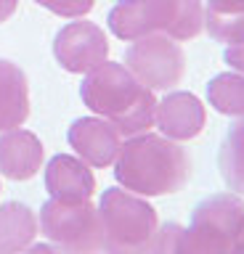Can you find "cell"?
<instances>
[{
  "mask_svg": "<svg viewBox=\"0 0 244 254\" xmlns=\"http://www.w3.org/2000/svg\"><path fill=\"white\" fill-rule=\"evenodd\" d=\"M45 190L61 201H85L96 190V178L82 159L56 154L45 167Z\"/></svg>",
  "mask_w": 244,
  "mask_h": 254,
  "instance_id": "obj_11",
  "label": "cell"
},
{
  "mask_svg": "<svg viewBox=\"0 0 244 254\" xmlns=\"http://www.w3.org/2000/svg\"><path fill=\"white\" fill-rule=\"evenodd\" d=\"M67 138H69V146L77 151V156L90 167H109L117 159L122 146L120 130L112 122L96 117L75 119Z\"/></svg>",
  "mask_w": 244,
  "mask_h": 254,
  "instance_id": "obj_9",
  "label": "cell"
},
{
  "mask_svg": "<svg viewBox=\"0 0 244 254\" xmlns=\"http://www.w3.org/2000/svg\"><path fill=\"white\" fill-rule=\"evenodd\" d=\"M37 236V217L27 204L0 206V254H21Z\"/></svg>",
  "mask_w": 244,
  "mask_h": 254,
  "instance_id": "obj_14",
  "label": "cell"
},
{
  "mask_svg": "<svg viewBox=\"0 0 244 254\" xmlns=\"http://www.w3.org/2000/svg\"><path fill=\"white\" fill-rule=\"evenodd\" d=\"M125 66L149 90H170L186 74V56L175 40L146 35L133 40V45L125 51Z\"/></svg>",
  "mask_w": 244,
  "mask_h": 254,
  "instance_id": "obj_7",
  "label": "cell"
},
{
  "mask_svg": "<svg viewBox=\"0 0 244 254\" xmlns=\"http://www.w3.org/2000/svg\"><path fill=\"white\" fill-rule=\"evenodd\" d=\"M114 178L125 190L144 198L178 193L191 178V159L178 140L141 132L120 146Z\"/></svg>",
  "mask_w": 244,
  "mask_h": 254,
  "instance_id": "obj_1",
  "label": "cell"
},
{
  "mask_svg": "<svg viewBox=\"0 0 244 254\" xmlns=\"http://www.w3.org/2000/svg\"><path fill=\"white\" fill-rule=\"evenodd\" d=\"M21 254H59V252L48 244H35V246H29V249H24Z\"/></svg>",
  "mask_w": 244,
  "mask_h": 254,
  "instance_id": "obj_21",
  "label": "cell"
},
{
  "mask_svg": "<svg viewBox=\"0 0 244 254\" xmlns=\"http://www.w3.org/2000/svg\"><path fill=\"white\" fill-rule=\"evenodd\" d=\"M16 3H19V0H0V24L13 16V11H16Z\"/></svg>",
  "mask_w": 244,
  "mask_h": 254,
  "instance_id": "obj_20",
  "label": "cell"
},
{
  "mask_svg": "<svg viewBox=\"0 0 244 254\" xmlns=\"http://www.w3.org/2000/svg\"><path fill=\"white\" fill-rule=\"evenodd\" d=\"M244 222V201L236 193L202 198L191 212V225L167 222L157 230L152 254H228Z\"/></svg>",
  "mask_w": 244,
  "mask_h": 254,
  "instance_id": "obj_3",
  "label": "cell"
},
{
  "mask_svg": "<svg viewBox=\"0 0 244 254\" xmlns=\"http://www.w3.org/2000/svg\"><path fill=\"white\" fill-rule=\"evenodd\" d=\"M82 103L120 130L122 138L149 132L154 125L157 98L146 85H141L125 64L104 61L88 71L80 85Z\"/></svg>",
  "mask_w": 244,
  "mask_h": 254,
  "instance_id": "obj_2",
  "label": "cell"
},
{
  "mask_svg": "<svg viewBox=\"0 0 244 254\" xmlns=\"http://www.w3.org/2000/svg\"><path fill=\"white\" fill-rule=\"evenodd\" d=\"M154 122L170 140H191L204 130L207 111L194 93H170L162 101H157Z\"/></svg>",
  "mask_w": 244,
  "mask_h": 254,
  "instance_id": "obj_10",
  "label": "cell"
},
{
  "mask_svg": "<svg viewBox=\"0 0 244 254\" xmlns=\"http://www.w3.org/2000/svg\"><path fill=\"white\" fill-rule=\"evenodd\" d=\"M109 29L128 43L146 35L183 43L202 35L204 5L202 0H120L109 11Z\"/></svg>",
  "mask_w": 244,
  "mask_h": 254,
  "instance_id": "obj_4",
  "label": "cell"
},
{
  "mask_svg": "<svg viewBox=\"0 0 244 254\" xmlns=\"http://www.w3.org/2000/svg\"><path fill=\"white\" fill-rule=\"evenodd\" d=\"M228 254H244V222H242L239 233H236V241H234V246H231Z\"/></svg>",
  "mask_w": 244,
  "mask_h": 254,
  "instance_id": "obj_22",
  "label": "cell"
},
{
  "mask_svg": "<svg viewBox=\"0 0 244 254\" xmlns=\"http://www.w3.org/2000/svg\"><path fill=\"white\" fill-rule=\"evenodd\" d=\"M43 167V143L29 130H5L0 135V172L11 180H29Z\"/></svg>",
  "mask_w": 244,
  "mask_h": 254,
  "instance_id": "obj_12",
  "label": "cell"
},
{
  "mask_svg": "<svg viewBox=\"0 0 244 254\" xmlns=\"http://www.w3.org/2000/svg\"><path fill=\"white\" fill-rule=\"evenodd\" d=\"M53 56L72 74H88L109 56V40L93 21H72L53 40Z\"/></svg>",
  "mask_w": 244,
  "mask_h": 254,
  "instance_id": "obj_8",
  "label": "cell"
},
{
  "mask_svg": "<svg viewBox=\"0 0 244 254\" xmlns=\"http://www.w3.org/2000/svg\"><path fill=\"white\" fill-rule=\"evenodd\" d=\"M218 167L228 190L244 196V117H239L226 132L218 154Z\"/></svg>",
  "mask_w": 244,
  "mask_h": 254,
  "instance_id": "obj_16",
  "label": "cell"
},
{
  "mask_svg": "<svg viewBox=\"0 0 244 254\" xmlns=\"http://www.w3.org/2000/svg\"><path fill=\"white\" fill-rule=\"evenodd\" d=\"M29 117L27 74L13 61L0 59V132L16 130Z\"/></svg>",
  "mask_w": 244,
  "mask_h": 254,
  "instance_id": "obj_13",
  "label": "cell"
},
{
  "mask_svg": "<svg viewBox=\"0 0 244 254\" xmlns=\"http://www.w3.org/2000/svg\"><path fill=\"white\" fill-rule=\"evenodd\" d=\"M106 254H152L160 217L144 196L125 188H106L98 204Z\"/></svg>",
  "mask_w": 244,
  "mask_h": 254,
  "instance_id": "obj_5",
  "label": "cell"
},
{
  "mask_svg": "<svg viewBox=\"0 0 244 254\" xmlns=\"http://www.w3.org/2000/svg\"><path fill=\"white\" fill-rule=\"evenodd\" d=\"M40 228L59 254H98L104 249L98 206L85 201L48 198L40 209Z\"/></svg>",
  "mask_w": 244,
  "mask_h": 254,
  "instance_id": "obj_6",
  "label": "cell"
},
{
  "mask_svg": "<svg viewBox=\"0 0 244 254\" xmlns=\"http://www.w3.org/2000/svg\"><path fill=\"white\" fill-rule=\"evenodd\" d=\"M210 106L226 117H244V74H218L207 85Z\"/></svg>",
  "mask_w": 244,
  "mask_h": 254,
  "instance_id": "obj_17",
  "label": "cell"
},
{
  "mask_svg": "<svg viewBox=\"0 0 244 254\" xmlns=\"http://www.w3.org/2000/svg\"><path fill=\"white\" fill-rule=\"evenodd\" d=\"M204 27L218 43H236L244 37V0H207Z\"/></svg>",
  "mask_w": 244,
  "mask_h": 254,
  "instance_id": "obj_15",
  "label": "cell"
},
{
  "mask_svg": "<svg viewBox=\"0 0 244 254\" xmlns=\"http://www.w3.org/2000/svg\"><path fill=\"white\" fill-rule=\"evenodd\" d=\"M37 5L48 8L51 13L64 16V19H77V16H85L93 8L96 0H35Z\"/></svg>",
  "mask_w": 244,
  "mask_h": 254,
  "instance_id": "obj_18",
  "label": "cell"
},
{
  "mask_svg": "<svg viewBox=\"0 0 244 254\" xmlns=\"http://www.w3.org/2000/svg\"><path fill=\"white\" fill-rule=\"evenodd\" d=\"M223 59H226V64L231 69H236L239 74H244V37L236 40V43H228Z\"/></svg>",
  "mask_w": 244,
  "mask_h": 254,
  "instance_id": "obj_19",
  "label": "cell"
}]
</instances>
